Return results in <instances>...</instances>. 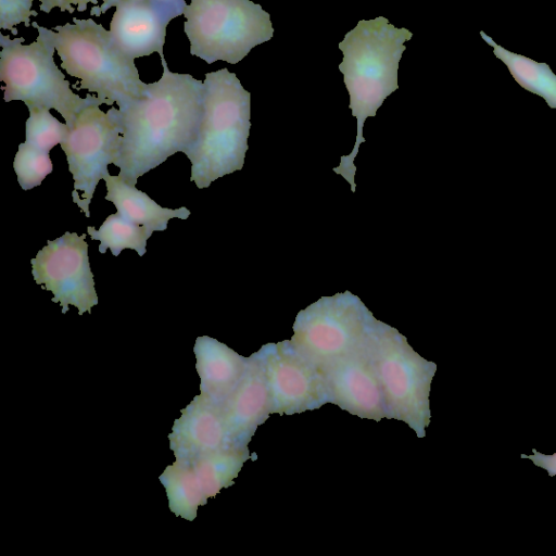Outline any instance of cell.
Listing matches in <instances>:
<instances>
[{
	"mask_svg": "<svg viewBox=\"0 0 556 556\" xmlns=\"http://www.w3.org/2000/svg\"><path fill=\"white\" fill-rule=\"evenodd\" d=\"M163 67L144 94L117 108L121 147L114 165L118 177L136 186L139 177L177 152L185 154L198 139L204 112V83L190 74Z\"/></svg>",
	"mask_w": 556,
	"mask_h": 556,
	"instance_id": "6da1fadb",
	"label": "cell"
},
{
	"mask_svg": "<svg viewBox=\"0 0 556 556\" xmlns=\"http://www.w3.org/2000/svg\"><path fill=\"white\" fill-rule=\"evenodd\" d=\"M412 37L408 29L396 28L386 17L378 16L359 21L339 43L343 54L339 70L350 94L349 108L357 119V135L354 149L341 156L333 172L343 176L352 192L356 187L354 159L361 143L366 141L364 123L367 117L376 116L386 98L397 90L399 62L406 50L404 42Z\"/></svg>",
	"mask_w": 556,
	"mask_h": 556,
	"instance_id": "7a4b0ae2",
	"label": "cell"
},
{
	"mask_svg": "<svg viewBox=\"0 0 556 556\" xmlns=\"http://www.w3.org/2000/svg\"><path fill=\"white\" fill-rule=\"evenodd\" d=\"M203 83V118L197 141L186 153L191 162L190 181L199 189L242 169L251 128V93L235 73L228 68L210 72Z\"/></svg>",
	"mask_w": 556,
	"mask_h": 556,
	"instance_id": "3957f363",
	"label": "cell"
},
{
	"mask_svg": "<svg viewBox=\"0 0 556 556\" xmlns=\"http://www.w3.org/2000/svg\"><path fill=\"white\" fill-rule=\"evenodd\" d=\"M51 38L61 68L79 79L77 89L118 108L144 94L147 84L140 79L135 60L124 55L110 31L92 17H74L73 23L54 26Z\"/></svg>",
	"mask_w": 556,
	"mask_h": 556,
	"instance_id": "277c9868",
	"label": "cell"
},
{
	"mask_svg": "<svg viewBox=\"0 0 556 556\" xmlns=\"http://www.w3.org/2000/svg\"><path fill=\"white\" fill-rule=\"evenodd\" d=\"M38 35L28 45L23 37L14 39L0 34V80L4 84L3 99L23 101L34 105L53 109L72 127L78 114L86 108L104 104L97 96L81 98L71 89V84L54 62L55 48L51 29L33 23Z\"/></svg>",
	"mask_w": 556,
	"mask_h": 556,
	"instance_id": "5b68a950",
	"label": "cell"
},
{
	"mask_svg": "<svg viewBox=\"0 0 556 556\" xmlns=\"http://www.w3.org/2000/svg\"><path fill=\"white\" fill-rule=\"evenodd\" d=\"M378 377L389 418L425 437L430 422L429 394L435 364L418 355L395 328L376 320L365 344Z\"/></svg>",
	"mask_w": 556,
	"mask_h": 556,
	"instance_id": "8992f818",
	"label": "cell"
},
{
	"mask_svg": "<svg viewBox=\"0 0 556 556\" xmlns=\"http://www.w3.org/2000/svg\"><path fill=\"white\" fill-rule=\"evenodd\" d=\"M182 15L191 55L207 64H237L274 35L269 14L251 0H190Z\"/></svg>",
	"mask_w": 556,
	"mask_h": 556,
	"instance_id": "52a82bcc",
	"label": "cell"
},
{
	"mask_svg": "<svg viewBox=\"0 0 556 556\" xmlns=\"http://www.w3.org/2000/svg\"><path fill=\"white\" fill-rule=\"evenodd\" d=\"M376 320L361 299L348 290L321 296L298 313L290 343L321 369L364 348Z\"/></svg>",
	"mask_w": 556,
	"mask_h": 556,
	"instance_id": "ba28073f",
	"label": "cell"
},
{
	"mask_svg": "<svg viewBox=\"0 0 556 556\" xmlns=\"http://www.w3.org/2000/svg\"><path fill=\"white\" fill-rule=\"evenodd\" d=\"M121 138L117 108L103 112L93 104L78 114L60 143L74 179L72 198L75 200L81 191L75 204L86 217H90L89 205L99 181L109 173L108 165L118 157Z\"/></svg>",
	"mask_w": 556,
	"mask_h": 556,
	"instance_id": "9c48e42d",
	"label": "cell"
},
{
	"mask_svg": "<svg viewBox=\"0 0 556 556\" xmlns=\"http://www.w3.org/2000/svg\"><path fill=\"white\" fill-rule=\"evenodd\" d=\"M86 233L66 231L48 240L47 245L30 260L31 274L37 285L53 294L52 302L60 303L62 314L73 305L78 314L91 313L98 304L93 274L90 269Z\"/></svg>",
	"mask_w": 556,
	"mask_h": 556,
	"instance_id": "30bf717a",
	"label": "cell"
},
{
	"mask_svg": "<svg viewBox=\"0 0 556 556\" xmlns=\"http://www.w3.org/2000/svg\"><path fill=\"white\" fill-rule=\"evenodd\" d=\"M269 389L271 413L291 415L328 402L323 375L290 341L269 343L257 353Z\"/></svg>",
	"mask_w": 556,
	"mask_h": 556,
	"instance_id": "8fae6325",
	"label": "cell"
},
{
	"mask_svg": "<svg viewBox=\"0 0 556 556\" xmlns=\"http://www.w3.org/2000/svg\"><path fill=\"white\" fill-rule=\"evenodd\" d=\"M187 4L134 0L117 4L110 23L114 46L127 58L164 56L166 28Z\"/></svg>",
	"mask_w": 556,
	"mask_h": 556,
	"instance_id": "7c38bea8",
	"label": "cell"
},
{
	"mask_svg": "<svg viewBox=\"0 0 556 556\" xmlns=\"http://www.w3.org/2000/svg\"><path fill=\"white\" fill-rule=\"evenodd\" d=\"M319 370L328 402L361 418H389L383 393L365 346Z\"/></svg>",
	"mask_w": 556,
	"mask_h": 556,
	"instance_id": "4fadbf2b",
	"label": "cell"
},
{
	"mask_svg": "<svg viewBox=\"0 0 556 556\" xmlns=\"http://www.w3.org/2000/svg\"><path fill=\"white\" fill-rule=\"evenodd\" d=\"M219 405L230 445H248L271 414L268 384L256 354L249 357L240 381Z\"/></svg>",
	"mask_w": 556,
	"mask_h": 556,
	"instance_id": "5bb4252c",
	"label": "cell"
},
{
	"mask_svg": "<svg viewBox=\"0 0 556 556\" xmlns=\"http://www.w3.org/2000/svg\"><path fill=\"white\" fill-rule=\"evenodd\" d=\"M168 439L176 459H191L232 446L220 405L202 394L181 410Z\"/></svg>",
	"mask_w": 556,
	"mask_h": 556,
	"instance_id": "9a60e30c",
	"label": "cell"
},
{
	"mask_svg": "<svg viewBox=\"0 0 556 556\" xmlns=\"http://www.w3.org/2000/svg\"><path fill=\"white\" fill-rule=\"evenodd\" d=\"M193 351L200 377V394L222 403L240 381L249 358L207 336L197 338Z\"/></svg>",
	"mask_w": 556,
	"mask_h": 556,
	"instance_id": "2e32d148",
	"label": "cell"
},
{
	"mask_svg": "<svg viewBox=\"0 0 556 556\" xmlns=\"http://www.w3.org/2000/svg\"><path fill=\"white\" fill-rule=\"evenodd\" d=\"M106 184L105 200L112 202L117 212L128 220L146 226L153 231H164L172 218L187 219L190 211L182 206L179 208L162 207L147 193L128 185L117 176L108 173L104 176Z\"/></svg>",
	"mask_w": 556,
	"mask_h": 556,
	"instance_id": "e0dca14e",
	"label": "cell"
},
{
	"mask_svg": "<svg viewBox=\"0 0 556 556\" xmlns=\"http://www.w3.org/2000/svg\"><path fill=\"white\" fill-rule=\"evenodd\" d=\"M249 457L247 445H232L186 460L191 464L207 500L233 483Z\"/></svg>",
	"mask_w": 556,
	"mask_h": 556,
	"instance_id": "ac0fdd59",
	"label": "cell"
},
{
	"mask_svg": "<svg viewBox=\"0 0 556 556\" xmlns=\"http://www.w3.org/2000/svg\"><path fill=\"white\" fill-rule=\"evenodd\" d=\"M484 41L493 47L494 55L508 68L515 80L526 90L542 97L549 108L556 109V75L546 63H539L497 45L484 31Z\"/></svg>",
	"mask_w": 556,
	"mask_h": 556,
	"instance_id": "d6986e66",
	"label": "cell"
},
{
	"mask_svg": "<svg viewBox=\"0 0 556 556\" xmlns=\"http://www.w3.org/2000/svg\"><path fill=\"white\" fill-rule=\"evenodd\" d=\"M160 481L166 490L169 509L179 517L193 520L198 507L206 504V498L189 460L176 459L165 468Z\"/></svg>",
	"mask_w": 556,
	"mask_h": 556,
	"instance_id": "ffe728a7",
	"label": "cell"
},
{
	"mask_svg": "<svg viewBox=\"0 0 556 556\" xmlns=\"http://www.w3.org/2000/svg\"><path fill=\"white\" fill-rule=\"evenodd\" d=\"M152 232L150 228L128 220L118 212L109 215L98 230L92 226L87 227L90 238L100 241L99 252L104 254L110 249L114 256H118L125 249L135 250L139 256H143Z\"/></svg>",
	"mask_w": 556,
	"mask_h": 556,
	"instance_id": "44dd1931",
	"label": "cell"
},
{
	"mask_svg": "<svg viewBox=\"0 0 556 556\" xmlns=\"http://www.w3.org/2000/svg\"><path fill=\"white\" fill-rule=\"evenodd\" d=\"M25 123V139L28 143L49 152L67 136L70 127L56 119L49 109L29 105Z\"/></svg>",
	"mask_w": 556,
	"mask_h": 556,
	"instance_id": "7402d4cb",
	"label": "cell"
},
{
	"mask_svg": "<svg viewBox=\"0 0 556 556\" xmlns=\"http://www.w3.org/2000/svg\"><path fill=\"white\" fill-rule=\"evenodd\" d=\"M13 168L22 189L30 190L38 187L47 175L52 173L53 164L49 152L25 141L18 146Z\"/></svg>",
	"mask_w": 556,
	"mask_h": 556,
	"instance_id": "603a6c76",
	"label": "cell"
},
{
	"mask_svg": "<svg viewBox=\"0 0 556 556\" xmlns=\"http://www.w3.org/2000/svg\"><path fill=\"white\" fill-rule=\"evenodd\" d=\"M31 8L33 0H0V28L17 35L15 27L18 24L24 23L28 27L30 16H37Z\"/></svg>",
	"mask_w": 556,
	"mask_h": 556,
	"instance_id": "cb8c5ba5",
	"label": "cell"
},
{
	"mask_svg": "<svg viewBox=\"0 0 556 556\" xmlns=\"http://www.w3.org/2000/svg\"><path fill=\"white\" fill-rule=\"evenodd\" d=\"M89 3L97 5L98 0H41L39 9L45 13H50L55 8L60 9L62 12L67 11L73 13L75 9L79 12H84L87 10Z\"/></svg>",
	"mask_w": 556,
	"mask_h": 556,
	"instance_id": "d4e9b609",
	"label": "cell"
},
{
	"mask_svg": "<svg viewBox=\"0 0 556 556\" xmlns=\"http://www.w3.org/2000/svg\"><path fill=\"white\" fill-rule=\"evenodd\" d=\"M533 455L521 454V458H528L533 462L534 465L545 469L551 477L556 475V453L553 455H544L532 448Z\"/></svg>",
	"mask_w": 556,
	"mask_h": 556,
	"instance_id": "484cf974",
	"label": "cell"
},
{
	"mask_svg": "<svg viewBox=\"0 0 556 556\" xmlns=\"http://www.w3.org/2000/svg\"><path fill=\"white\" fill-rule=\"evenodd\" d=\"M126 1H134V0H103V3L101 5H96L91 8L90 15L93 16H100L106 11H109L112 8H115L117 4ZM151 1H160V2H166V3H177V4H187L185 0H151Z\"/></svg>",
	"mask_w": 556,
	"mask_h": 556,
	"instance_id": "4316f807",
	"label": "cell"
}]
</instances>
